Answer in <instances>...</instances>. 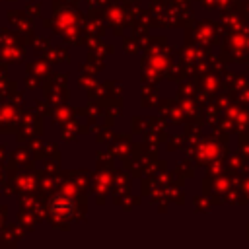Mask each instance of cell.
<instances>
[{
	"instance_id": "cell-1",
	"label": "cell",
	"mask_w": 249,
	"mask_h": 249,
	"mask_svg": "<svg viewBox=\"0 0 249 249\" xmlns=\"http://www.w3.org/2000/svg\"><path fill=\"white\" fill-rule=\"evenodd\" d=\"M74 210H76V204H74V200H72L70 196H66V195H56V196L53 198V202H51V212H53L58 220H68V218L74 214Z\"/></svg>"
}]
</instances>
